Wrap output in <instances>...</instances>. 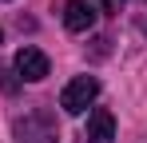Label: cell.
<instances>
[{
    "label": "cell",
    "instance_id": "cell-1",
    "mask_svg": "<svg viewBox=\"0 0 147 143\" xmlns=\"http://www.w3.org/2000/svg\"><path fill=\"white\" fill-rule=\"evenodd\" d=\"M96 95H99V80L96 76H76L72 84L60 92V107L68 115H80V111H88L96 103Z\"/></svg>",
    "mask_w": 147,
    "mask_h": 143
},
{
    "label": "cell",
    "instance_id": "cell-2",
    "mask_svg": "<svg viewBox=\"0 0 147 143\" xmlns=\"http://www.w3.org/2000/svg\"><path fill=\"white\" fill-rule=\"evenodd\" d=\"M16 76H24V80H44L48 76V56L40 52V48H32V44H24L20 52H16Z\"/></svg>",
    "mask_w": 147,
    "mask_h": 143
},
{
    "label": "cell",
    "instance_id": "cell-3",
    "mask_svg": "<svg viewBox=\"0 0 147 143\" xmlns=\"http://www.w3.org/2000/svg\"><path fill=\"white\" fill-rule=\"evenodd\" d=\"M96 4L92 0H68L64 4V28L68 32H88L92 24H96Z\"/></svg>",
    "mask_w": 147,
    "mask_h": 143
},
{
    "label": "cell",
    "instance_id": "cell-4",
    "mask_svg": "<svg viewBox=\"0 0 147 143\" xmlns=\"http://www.w3.org/2000/svg\"><path fill=\"white\" fill-rule=\"evenodd\" d=\"M111 139H115V119H111L107 107H96V111L88 115V135H84V143H111Z\"/></svg>",
    "mask_w": 147,
    "mask_h": 143
},
{
    "label": "cell",
    "instance_id": "cell-5",
    "mask_svg": "<svg viewBox=\"0 0 147 143\" xmlns=\"http://www.w3.org/2000/svg\"><path fill=\"white\" fill-rule=\"evenodd\" d=\"M99 8H103V12H119L123 0H99Z\"/></svg>",
    "mask_w": 147,
    "mask_h": 143
},
{
    "label": "cell",
    "instance_id": "cell-6",
    "mask_svg": "<svg viewBox=\"0 0 147 143\" xmlns=\"http://www.w3.org/2000/svg\"><path fill=\"white\" fill-rule=\"evenodd\" d=\"M0 40H4V32H0Z\"/></svg>",
    "mask_w": 147,
    "mask_h": 143
}]
</instances>
